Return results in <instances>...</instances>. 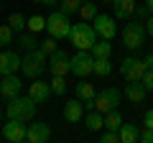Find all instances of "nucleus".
I'll use <instances>...</instances> for the list:
<instances>
[{"label":"nucleus","mask_w":153,"mask_h":143,"mask_svg":"<svg viewBox=\"0 0 153 143\" xmlns=\"http://www.w3.org/2000/svg\"><path fill=\"white\" fill-rule=\"evenodd\" d=\"M26 133H28V128H26V123H21V120H8L5 125H3V138L10 141V143L26 141Z\"/></svg>","instance_id":"obj_12"},{"label":"nucleus","mask_w":153,"mask_h":143,"mask_svg":"<svg viewBox=\"0 0 153 143\" xmlns=\"http://www.w3.org/2000/svg\"><path fill=\"white\" fill-rule=\"evenodd\" d=\"M94 74H97V77H110V74H112L110 56H100V59H94Z\"/></svg>","instance_id":"obj_24"},{"label":"nucleus","mask_w":153,"mask_h":143,"mask_svg":"<svg viewBox=\"0 0 153 143\" xmlns=\"http://www.w3.org/2000/svg\"><path fill=\"white\" fill-rule=\"evenodd\" d=\"M0 120H3V110H0Z\"/></svg>","instance_id":"obj_43"},{"label":"nucleus","mask_w":153,"mask_h":143,"mask_svg":"<svg viewBox=\"0 0 153 143\" xmlns=\"http://www.w3.org/2000/svg\"><path fill=\"white\" fill-rule=\"evenodd\" d=\"M146 5H148V13L153 16V0H146Z\"/></svg>","instance_id":"obj_41"},{"label":"nucleus","mask_w":153,"mask_h":143,"mask_svg":"<svg viewBox=\"0 0 153 143\" xmlns=\"http://www.w3.org/2000/svg\"><path fill=\"white\" fill-rule=\"evenodd\" d=\"M146 61L143 59H135V56H128V59H123L120 64V74L128 79V82H140V77L146 74Z\"/></svg>","instance_id":"obj_8"},{"label":"nucleus","mask_w":153,"mask_h":143,"mask_svg":"<svg viewBox=\"0 0 153 143\" xmlns=\"http://www.w3.org/2000/svg\"><path fill=\"white\" fill-rule=\"evenodd\" d=\"M69 31H71V23H69V16L61 10L46 16V33L54 36V39H69Z\"/></svg>","instance_id":"obj_5"},{"label":"nucleus","mask_w":153,"mask_h":143,"mask_svg":"<svg viewBox=\"0 0 153 143\" xmlns=\"http://www.w3.org/2000/svg\"><path fill=\"white\" fill-rule=\"evenodd\" d=\"M28 95H31L38 105H41V102H46V100H49V95H54V92H51V84H49V82H41V77H38V79H33V82H31Z\"/></svg>","instance_id":"obj_17"},{"label":"nucleus","mask_w":153,"mask_h":143,"mask_svg":"<svg viewBox=\"0 0 153 143\" xmlns=\"http://www.w3.org/2000/svg\"><path fill=\"white\" fill-rule=\"evenodd\" d=\"M82 118H84V102L79 97L66 100L64 102V120L66 123H79Z\"/></svg>","instance_id":"obj_14"},{"label":"nucleus","mask_w":153,"mask_h":143,"mask_svg":"<svg viewBox=\"0 0 153 143\" xmlns=\"http://www.w3.org/2000/svg\"><path fill=\"white\" fill-rule=\"evenodd\" d=\"M13 33H16V31H13L8 23H3V26H0V49H5L8 44H13V41H16V39H13Z\"/></svg>","instance_id":"obj_30"},{"label":"nucleus","mask_w":153,"mask_h":143,"mask_svg":"<svg viewBox=\"0 0 153 143\" xmlns=\"http://www.w3.org/2000/svg\"><path fill=\"white\" fill-rule=\"evenodd\" d=\"M135 0H115L112 3V16L117 18V21H130L133 16H135Z\"/></svg>","instance_id":"obj_16"},{"label":"nucleus","mask_w":153,"mask_h":143,"mask_svg":"<svg viewBox=\"0 0 153 143\" xmlns=\"http://www.w3.org/2000/svg\"><path fill=\"white\" fill-rule=\"evenodd\" d=\"M49 138H51V128L46 123H31L28 125V133H26L28 143H46Z\"/></svg>","instance_id":"obj_15"},{"label":"nucleus","mask_w":153,"mask_h":143,"mask_svg":"<svg viewBox=\"0 0 153 143\" xmlns=\"http://www.w3.org/2000/svg\"><path fill=\"white\" fill-rule=\"evenodd\" d=\"M79 16H82V21H89V23H92L94 18H97V5H94L92 0H84L82 8H79Z\"/></svg>","instance_id":"obj_26"},{"label":"nucleus","mask_w":153,"mask_h":143,"mask_svg":"<svg viewBox=\"0 0 153 143\" xmlns=\"http://www.w3.org/2000/svg\"><path fill=\"white\" fill-rule=\"evenodd\" d=\"M143 123H146V128H153V107L146 112V118H143Z\"/></svg>","instance_id":"obj_36"},{"label":"nucleus","mask_w":153,"mask_h":143,"mask_svg":"<svg viewBox=\"0 0 153 143\" xmlns=\"http://www.w3.org/2000/svg\"><path fill=\"white\" fill-rule=\"evenodd\" d=\"M71 74H76V77H82V79L94 74V56L89 51H76L71 56Z\"/></svg>","instance_id":"obj_7"},{"label":"nucleus","mask_w":153,"mask_h":143,"mask_svg":"<svg viewBox=\"0 0 153 143\" xmlns=\"http://www.w3.org/2000/svg\"><path fill=\"white\" fill-rule=\"evenodd\" d=\"M105 3H115V0H105Z\"/></svg>","instance_id":"obj_42"},{"label":"nucleus","mask_w":153,"mask_h":143,"mask_svg":"<svg viewBox=\"0 0 153 143\" xmlns=\"http://www.w3.org/2000/svg\"><path fill=\"white\" fill-rule=\"evenodd\" d=\"M82 3L84 0H59V10L66 13V16H71V13H79Z\"/></svg>","instance_id":"obj_27"},{"label":"nucleus","mask_w":153,"mask_h":143,"mask_svg":"<svg viewBox=\"0 0 153 143\" xmlns=\"http://www.w3.org/2000/svg\"><path fill=\"white\" fill-rule=\"evenodd\" d=\"M49 72H51V74H61V77H66V72H71V56H66V51L56 49L54 54L49 56Z\"/></svg>","instance_id":"obj_11"},{"label":"nucleus","mask_w":153,"mask_h":143,"mask_svg":"<svg viewBox=\"0 0 153 143\" xmlns=\"http://www.w3.org/2000/svg\"><path fill=\"white\" fill-rule=\"evenodd\" d=\"M135 18H148V5H140V8H135Z\"/></svg>","instance_id":"obj_37"},{"label":"nucleus","mask_w":153,"mask_h":143,"mask_svg":"<svg viewBox=\"0 0 153 143\" xmlns=\"http://www.w3.org/2000/svg\"><path fill=\"white\" fill-rule=\"evenodd\" d=\"M146 95H148V89L143 87V82H128V87H125V97H128V102L140 105L143 100H146Z\"/></svg>","instance_id":"obj_19"},{"label":"nucleus","mask_w":153,"mask_h":143,"mask_svg":"<svg viewBox=\"0 0 153 143\" xmlns=\"http://www.w3.org/2000/svg\"><path fill=\"white\" fill-rule=\"evenodd\" d=\"M143 61H146V66H148V69H153V54H148Z\"/></svg>","instance_id":"obj_40"},{"label":"nucleus","mask_w":153,"mask_h":143,"mask_svg":"<svg viewBox=\"0 0 153 143\" xmlns=\"http://www.w3.org/2000/svg\"><path fill=\"white\" fill-rule=\"evenodd\" d=\"M100 141H102V143H120V133H117V130H110V128H107V130L102 133V138H100Z\"/></svg>","instance_id":"obj_33"},{"label":"nucleus","mask_w":153,"mask_h":143,"mask_svg":"<svg viewBox=\"0 0 153 143\" xmlns=\"http://www.w3.org/2000/svg\"><path fill=\"white\" fill-rule=\"evenodd\" d=\"M21 61H23V56H18L16 51H3L0 54V77L21 72Z\"/></svg>","instance_id":"obj_13"},{"label":"nucleus","mask_w":153,"mask_h":143,"mask_svg":"<svg viewBox=\"0 0 153 143\" xmlns=\"http://www.w3.org/2000/svg\"><path fill=\"white\" fill-rule=\"evenodd\" d=\"M21 89H23V82H21V77H18V72H16V74H5V77H0V95H3L5 100L18 97Z\"/></svg>","instance_id":"obj_10"},{"label":"nucleus","mask_w":153,"mask_h":143,"mask_svg":"<svg viewBox=\"0 0 153 143\" xmlns=\"http://www.w3.org/2000/svg\"><path fill=\"white\" fill-rule=\"evenodd\" d=\"M123 46H125L128 51H135V49H140L143 46V41H146V23L143 21H130V23H125V28H123Z\"/></svg>","instance_id":"obj_4"},{"label":"nucleus","mask_w":153,"mask_h":143,"mask_svg":"<svg viewBox=\"0 0 153 143\" xmlns=\"http://www.w3.org/2000/svg\"><path fill=\"white\" fill-rule=\"evenodd\" d=\"M26 28H28V31H33V33L44 31V28H46V18L44 16H31V18H28V23H26Z\"/></svg>","instance_id":"obj_31"},{"label":"nucleus","mask_w":153,"mask_h":143,"mask_svg":"<svg viewBox=\"0 0 153 143\" xmlns=\"http://www.w3.org/2000/svg\"><path fill=\"white\" fill-rule=\"evenodd\" d=\"M97 31L89 21H79V23H71V31H69V41L74 44L76 51H89L97 41Z\"/></svg>","instance_id":"obj_2"},{"label":"nucleus","mask_w":153,"mask_h":143,"mask_svg":"<svg viewBox=\"0 0 153 143\" xmlns=\"http://www.w3.org/2000/svg\"><path fill=\"white\" fill-rule=\"evenodd\" d=\"M33 3H38V5H56L59 0H33Z\"/></svg>","instance_id":"obj_39"},{"label":"nucleus","mask_w":153,"mask_h":143,"mask_svg":"<svg viewBox=\"0 0 153 143\" xmlns=\"http://www.w3.org/2000/svg\"><path fill=\"white\" fill-rule=\"evenodd\" d=\"M56 41H59V39H54V36H49V39H44V41H41V44H38V49H41V51H46V54H54V51H56Z\"/></svg>","instance_id":"obj_32"},{"label":"nucleus","mask_w":153,"mask_h":143,"mask_svg":"<svg viewBox=\"0 0 153 143\" xmlns=\"http://www.w3.org/2000/svg\"><path fill=\"white\" fill-rule=\"evenodd\" d=\"M46 69H49V54H46V51L33 49V51H26V54H23L21 74H23L26 79H38Z\"/></svg>","instance_id":"obj_1"},{"label":"nucleus","mask_w":153,"mask_h":143,"mask_svg":"<svg viewBox=\"0 0 153 143\" xmlns=\"http://www.w3.org/2000/svg\"><path fill=\"white\" fill-rule=\"evenodd\" d=\"M36 107H38V102L28 95V97H13L10 102H8V107H5V118L8 120H21V123H28V120H33V115H36Z\"/></svg>","instance_id":"obj_3"},{"label":"nucleus","mask_w":153,"mask_h":143,"mask_svg":"<svg viewBox=\"0 0 153 143\" xmlns=\"http://www.w3.org/2000/svg\"><path fill=\"white\" fill-rule=\"evenodd\" d=\"M117 133H120V143H135V141H140V130H138L133 123H123Z\"/></svg>","instance_id":"obj_21"},{"label":"nucleus","mask_w":153,"mask_h":143,"mask_svg":"<svg viewBox=\"0 0 153 143\" xmlns=\"http://www.w3.org/2000/svg\"><path fill=\"white\" fill-rule=\"evenodd\" d=\"M123 115L120 112H117V107H115V110H110L107 115H105V128H110V130H120V125H123Z\"/></svg>","instance_id":"obj_25"},{"label":"nucleus","mask_w":153,"mask_h":143,"mask_svg":"<svg viewBox=\"0 0 153 143\" xmlns=\"http://www.w3.org/2000/svg\"><path fill=\"white\" fill-rule=\"evenodd\" d=\"M26 23H28V18L23 13H10V18H8V26L13 31H26Z\"/></svg>","instance_id":"obj_28"},{"label":"nucleus","mask_w":153,"mask_h":143,"mask_svg":"<svg viewBox=\"0 0 153 143\" xmlns=\"http://www.w3.org/2000/svg\"><path fill=\"white\" fill-rule=\"evenodd\" d=\"M140 82H143V87H146L148 92H153V69H146V74L140 77Z\"/></svg>","instance_id":"obj_34"},{"label":"nucleus","mask_w":153,"mask_h":143,"mask_svg":"<svg viewBox=\"0 0 153 143\" xmlns=\"http://www.w3.org/2000/svg\"><path fill=\"white\" fill-rule=\"evenodd\" d=\"M146 33H148V36L153 39V16L148 18V21H146Z\"/></svg>","instance_id":"obj_38"},{"label":"nucleus","mask_w":153,"mask_h":143,"mask_svg":"<svg viewBox=\"0 0 153 143\" xmlns=\"http://www.w3.org/2000/svg\"><path fill=\"white\" fill-rule=\"evenodd\" d=\"M120 100H123V92H120V89H117V87H107V89H102V92H97L92 110H100L102 115H107L110 110H115V107L120 105Z\"/></svg>","instance_id":"obj_6"},{"label":"nucleus","mask_w":153,"mask_h":143,"mask_svg":"<svg viewBox=\"0 0 153 143\" xmlns=\"http://www.w3.org/2000/svg\"><path fill=\"white\" fill-rule=\"evenodd\" d=\"M92 26H94V31H97L100 39H107V41H112L115 33H117V21H115V16H100L97 13V18L92 21Z\"/></svg>","instance_id":"obj_9"},{"label":"nucleus","mask_w":153,"mask_h":143,"mask_svg":"<svg viewBox=\"0 0 153 143\" xmlns=\"http://www.w3.org/2000/svg\"><path fill=\"white\" fill-rule=\"evenodd\" d=\"M16 44L21 46L23 51H33V49H38L41 41L36 39V33H33V31H28V28H26V31H21V36L16 39Z\"/></svg>","instance_id":"obj_20"},{"label":"nucleus","mask_w":153,"mask_h":143,"mask_svg":"<svg viewBox=\"0 0 153 143\" xmlns=\"http://www.w3.org/2000/svg\"><path fill=\"white\" fill-rule=\"evenodd\" d=\"M74 92H76V97H79V100H82V102L89 107V110H92V105H94V97H97V92H94L92 82H76Z\"/></svg>","instance_id":"obj_18"},{"label":"nucleus","mask_w":153,"mask_h":143,"mask_svg":"<svg viewBox=\"0 0 153 143\" xmlns=\"http://www.w3.org/2000/svg\"><path fill=\"white\" fill-rule=\"evenodd\" d=\"M51 92L54 95H66V79L61 74H51Z\"/></svg>","instance_id":"obj_29"},{"label":"nucleus","mask_w":153,"mask_h":143,"mask_svg":"<svg viewBox=\"0 0 153 143\" xmlns=\"http://www.w3.org/2000/svg\"><path fill=\"white\" fill-rule=\"evenodd\" d=\"M84 125H87V130H100V128H105V115L100 110H92L87 112V118H84Z\"/></svg>","instance_id":"obj_22"},{"label":"nucleus","mask_w":153,"mask_h":143,"mask_svg":"<svg viewBox=\"0 0 153 143\" xmlns=\"http://www.w3.org/2000/svg\"><path fill=\"white\" fill-rule=\"evenodd\" d=\"M89 54H92L94 59H100V56H110V54H112V44H110L107 39H97L94 46L89 49Z\"/></svg>","instance_id":"obj_23"},{"label":"nucleus","mask_w":153,"mask_h":143,"mask_svg":"<svg viewBox=\"0 0 153 143\" xmlns=\"http://www.w3.org/2000/svg\"><path fill=\"white\" fill-rule=\"evenodd\" d=\"M140 143H153V128L140 130Z\"/></svg>","instance_id":"obj_35"}]
</instances>
